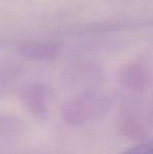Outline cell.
<instances>
[{
  "label": "cell",
  "mask_w": 153,
  "mask_h": 154,
  "mask_svg": "<svg viewBox=\"0 0 153 154\" xmlns=\"http://www.w3.org/2000/svg\"><path fill=\"white\" fill-rule=\"evenodd\" d=\"M106 104L96 95L86 94L78 97L64 106L62 113L63 119L72 126H80L88 121L102 116L105 112Z\"/></svg>",
  "instance_id": "cell-1"
},
{
  "label": "cell",
  "mask_w": 153,
  "mask_h": 154,
  "mask_svg": "<svg viewBox=\"0 0 153 154\" xmlns=\"http://www.w3.org/2000/svg\"><path fill=\"white\" fill-rule=\"evenodd\" d=\"M122 82L134 90L143 89L146 83L145 71L137 65L129 66L122 72Z\"/></svg>",
  "instance_id": "cell-2"
},
{
  "label": "cell",
  "mask_w": 153,
  "mask_h": 154,
  "mask_svg": "<svg viewBox=\"0 0 153 154\" xmlns=\"http://www.w3.org/2000/svg\"><path fill=\"white\" fill-rule=\"evenodd\" d=\"M27 107L32 112L43 116L46 112V93L41 87H34L26 95Z\"/></svg>",
  "instance_id": "cell-3"
},
{
  "label": "cell",
  "mask_w": 153,
  "mask_h": 154,
  "mask_svg": "<svg viewBox=\"0 0 153 154\" xmlns=\"http://www.w3.org/2000/svg\"><path fill=\"white\" fill-rule=\"evenodd\" d=\"M123 154H153V144H141L128 149Z\"/></svg>",
  "instance_id": "cell-4"
}]
</instances>
